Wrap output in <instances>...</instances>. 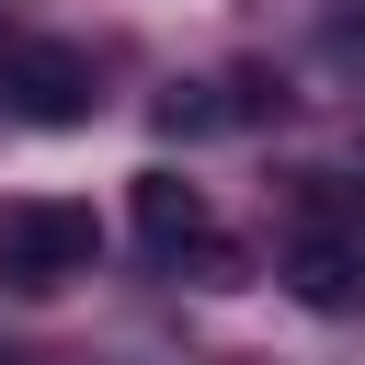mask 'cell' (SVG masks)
<instances>
[{
    "instance_id": "6da1fadb",
    "label": "cell",
    "mask_w": 365,
    "mask_h": 365,
    "mask_svg": "<svg viewBox=\"0 0 365 365\" xmlns=\"http://www.w3.org/2000/svg\"><path fill=\"white\" fill-rule=\"evenodd\" d=\"M91 251H103V217L80 194H0V285L57 297L68 274H91Z\"/></svg>"
},
{
    "instance_id": "7a4b0ae2",
    "label": "cell",
    "mask_w": 365,
    "mask_h": 365,
    "mask_svg": "<svg viewBox=\"0 0 365 365\" xmlns=\"http://www.w3.org/2000/svg\"><path fill=\"white\" fill-rule=\"evenodd\" d=\"M285 285H297L308 308H331V319L365 308V217H354L319 171H308V228L285 240Z\"/></svg>"
},
{
    "instance_id": "3957f363",
    "label": "cell",
    "mask_w": 365,
    "mask_h": 365,
    "mask_svg": "<svg viewBox=\"0 0 365 365\" xmlns=\"http://www.w3.org/2000/svg\"><path fill=\"white\" fill-rule=\"evenodd\" d=\"M0 91H11V114H34V125H91V114H103V68H91L80 46H46V34H11V46H0Z\"/></svg>"
},
{
    "instance_id": "277c9868",
    "label": "cell",
    "mask_w": 365,
    "mask_h": 365,
    "mask_svg": "<svg viewBox=\"0 0 365 365\" xmlns=\"http://www.w3.org/2000/svg\"><path fill=\"white\" fill-rule=\"evenodd\" d=\"M205 228H217V217H205V194H194L182 171H137V240H148L160 262H182Z\"/></svg>"
},
{
    "instance_id": "5b68a950",
    "label": "cell",
    "mask_w": 365,
    "mask_h": 365,
    "mask_svg": "<svg viewBox=\"0 0 365 365\" xmlns=\"http://www.w3.org/2000/svg\"><path fill=\"white\" fill-rule=\"evenodd\" d=\"M182 274H194V285H240L251 262H240V240H217V228H205V240L182 251Z\"/></svg>"
},
{
    "instance_id": "8992f818",
    "label": "cell",
    "mask_w": 365,
    "mask_h": 365,
    "mask_svg": "<svg viewBox=\"0 0 365 365\" xmlns=\"http://www.w3.org/2000/svg\"><path fill=\"white\" fill-rule=\"evenodd\" d=\"M0 365H23V354H0Z\"/></svg>"
}]
</instances>
